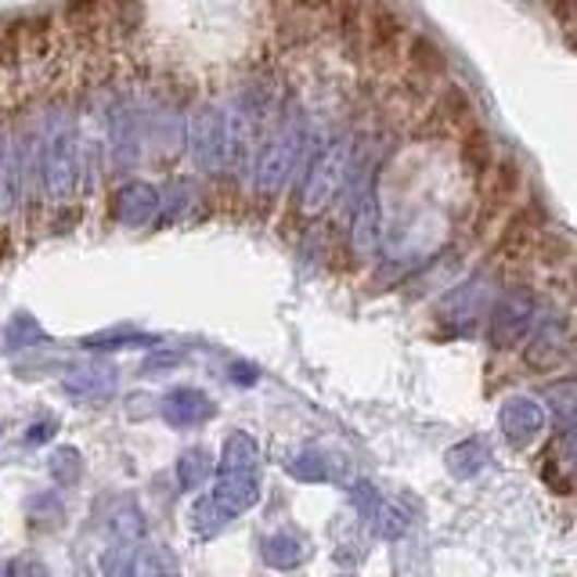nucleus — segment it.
<instances>
[{
  "label": "nucleus",
  "instance_id": "2eb2a0df",
  "mask_svg": "<svg viewBox=\"0 0 577 577\" xmlns=\"http://www.w3.org/2000/svg\"><path fill=\"white\" fill-rule=\"evenodd\" d=\"M134 577H181V563H178V556H173L167 545L152 541V545H145L137 552Z\"/></svg>",
  "mask_w": 577,
  "mask_h": 577
},
{
  "label": "nucleus",
  "instance_id": "6ab92c4d",
  "mask_svg": "<svg viewBox=\"0 0 577 577\" xmlns=\"http://www.w3.org/2000/svg\"><path fill=\"white\" fill-rule=\"evenodd\" d=\"M47 469H51L55 484L69 488V484H76L80 473H84V458H80L76 447H62V452L51 455V466H47Z\"/></svg>",
  "mask_w": 577,
  "mask_h": 577
},
{
  "label": "nucleus",
  "instance_id": "aec40b11",
  "mask_svg": "<svg viewBox=\"0 0 577 577\" xmlns=\"http://www.w3.org/2000/svg\"><path fill=\"white\" fill-rule=\"evenodd\" d=\"M101 570H105V577H134V552H131V545H109L101 552Z\"/></svg>",
  "mask_w": 577,
  "mask_h": 577
},
{
  "label": "nucleus",
  "instance_id": "5701e85b",
  "mask_svg": "<svg viewBox=\"0 0 577 577\" xmlns=\"http://www.w3.org/2000/svg\"><path fill=\"white\" fill-rule=\"evenodd\" d=\"M380 488H372L369 480H358L354 488H350V505L364 516V520H372V513L380 509Z\"/></svg>",
  "mask_w": 577,
  "mask_h": 577
},
{
  "label": "nucleus",
  "instance_id": "dca6fc26",
  "mask_svg": "<svg viewBox=\"0 0 577 577\" xmlns=\"http://www.w3.org/2000/svg\"><path fill=\"white\" fill-rule=\"evenodd\" d=\"M214 473V455L206 447H188L178 458V484L181 491H195L206 484V477Z\"/></svg>",
  "mask_w": 577,
  "mask_h": 577
},
{
  "label": "nucleus",
  "instance_id": "423d86ee",
  "mask_svg": "<svg viewBox=\"0 0 577 577\" xmlns=\"http://www.w3.org/2000/svg\"><path fill=\"white\" fill-rule=\"evenodd\" d=\"M534 317H538L534 292L524 289V286L509 289L491 311V344L498 350L524 344V339L531 336V328H534Z\"/></svg>",
  "mask_w": 577,
  "mask_h": 577
},
{
  "label": "nucleus",
  "instance_id": "1a4fd4ad",
  "mask_svg": "<svg viewBox=\"0 0 577 577\" xmlns=\"http://www.w3.org/2000/svg\"><path fill=\"white\" fill-rule=\"evenodd\" d=\"M62 390L80 400H105L116 390V369L109 361H76L62 372Z\"/></svg>",
  "mask_w": 577,
  "mask_h": 577
},
{
  "label": "nucleus",
  "instance_id": "0eeeda50",
  "mask_svg": "<svg viewBox=\"0 0 577 577\" xmlns=\"http://www.w3.org/2000/svg\"><path fill=\"white\" fill-rule=\"evenodd\" d=\"M498 426H502V437L513 447H527L545 430V408L534 397H509L498 411Z\"/></svg>",
  "mask_w": 577,
  "mask_h": 577
},
{
  "label": "nucleus",
  "instance_id": "a211bd4d",
  "mask_svg": "<svg viewBox=\"0 0 577 577\" xmlns=\"http://www.w3.org/2000/svg\"><path fill=\"white\" fill-rule=\"evenodd\" d=\"M372 534L375 538H383V541H394V538H400L408 531V516L397 509V505H386V502H380V509L372 513Z\"/></svg>",
  "mask_w": 577,
  "mask_h": 577
},
{
  "label": "nucleus",
  "instance_id": "9d476101",
  "mask_svg": "<svg viewBox=\"0 0 577 577\" xmlns=\"http://www.w3.org/2000/svg\"><path fill=\"white\" fill-rule=\"evenodd\" d=\"M163 206V195L156 184L148 181H127L120 192H116V203H112V214L127 228H145V224L156 220Z\"/></svg>",
  "mask_w": 577,
  "mask_h": 577
},
{
  "label": "nucleus",
  "instance_id": "f257e3e1",
  "mask_svg": "<svg viewBox=\"0 0 577 577\" xmlns=\"http://www.w3.org/2000/svg\"><path fill=\"white\" fill-rule=\"evenodd\" d=\"M217 484L206 498L195 502V527L206 534L220 531L224 524H231L235 516L253 509L261 498V447L250 433L235 430L224 441V455L214 466Z\"/></svg>",
  "mask_w": 577,
  "mask_h": 577
},
{
  "label": "nucleus",
  "instance_id": "a878e982",
  "mask_svg": "<svg viewBox=\"0 0 577 577\" xmlns=\"http://www.w3.org/2000/svg\"><path fill=\"white\" fill-rule=\"evenodd\" d=\"M462 156H469V163H473V167H488V137L484 134H473V137L466 141Z\"/></svg>",
  "mask_w": 577,
  "mask_h": 577
},
{
  "label": "nucleus",
  "instance_id": "ddd939ff",
  "mask_svg": "<svg viewBox=\"0 0 577 577\" xmlns=\"http://www.w3.org/2000/svg\"><path fill=\"white\" fill-rule=\"evenodd\" d=\"M261 556L267 567H278V570H292V567H303L311 556V545L303 534H292V531H275L261 541Z\"/></svg>",
  "mask_w": 577,
  "mask_h": 577
},
{
  "label": "nucleus",
  "instance_id": "f3484780",
  "mask_svg": "<svg viewBox=\"0 0 577 577\" xmlns=\"http://www.w3.org/2000/svg\"><path fill=\"white\" fill-rule=\"evenodd\" d=\"M289 469V477H297V480H333L336 477V458H328L325 452H303L297 455L292 462L286 466Z\"/></svg>",
  "mask_w": 577,
  "mask_h": 577
},
{
  "label": "nucleus",
  "instance_id": "393cba45",
  "mask_svg": "<svg viewBox=\"0 0 577 577\" xmlns=\"http://www.w3.org/2000/svg\"><path fill=\"white\" fill-rule=\"evenodd\" d=\"M4 577H51V574H47L44 563L29 560V556H19V560H11L4 567Z\"/></svg>",
  "mask_w": 577,
  "mask_h": 577
},
{
  "label": "nucleus",
  "instance_id": "b1692460",
  "mask_svg": "<svg viewBox=\"0 0 577 577\" xmlns=\"http://www.w3.org/2000/svg\"><path fill=\"white\" fill-rule=\"evenodd\" d=\"M137 344H152L148 336L137 333H112V336H94L87 339V350H105V347H137Z\"/></svg>",
  "mask_w": 577,
  "mask_h": 577
},
{
  "label": "nucleus",
  "instance_id": "20e7f679",
  "mask_svg": "<svg viewBox=\"0 0 577 577\" xmlns=\"http://www.w3.org/2000/svg\"><path fill=\"white\" fill-rule=\"evenodd\" d=\"M350 178V141H333L322 156L311 163L308 178L300 188V209L308 217H317L322 209L333 206V199L344 192Z\"/></svg>",
  "mask_w": 577,
  "mask_h": 577
},
{
  "label": "nucleus",
  "instance_id": "bb28decb",
  "mask_svg": "<svg viewBox=\"0 0 577 577\" xmlns=\"http://www.w3.org/2000/svg\"><path fill=\"white\" fill-rule=\"evenodd\" d=\"M55 433V422H37V426H29V433H26V441L29 444H44L47 437Z\"/></svg>",
  "mask_w": 577,
  "mask_h": 577
},
{
  "label": "nucleus",
  "instance_id": "f03ea898",
  "mask_svg": "<svg viewBox=\"0 0 577 577\" xmlns=\"http://www.w3.org/2000/svg\"><path fill=\"white\" fill-rule=\"evenodd\" d=\"M40 178L51 203H69L80 181V134L73 116H51L40 145Z\"/></svg>",
  "mask_w": 577,
  "mask_h": 577
},
{
  "label": "nucleus",
  "instance_id": "6e6552de",
  "mask_svg": "<svg viewBox=\"0 0 577 577\" xmlns=\"http://www.w3.org/2000/svg\"><path fill=\"white\" fill-rule=\"evenodd\" d=\"M350 250H354L361 261L380 250V203H375V192L369 178L361 181L354 209H350Z\"/></svg>",
  "mask_w": 577,
  "mask_h": 577
},
{
  "label": "nucleus",
  "instance_id": "9b49d317",
  "mask_svg": "<svg viewBox=\"0 0 577 577\" xmlns=\"http://www.w3.org/2000/svg\"><path fill=\"white\" fill-rule=\"evenodd\" d=\"M214 416H217V405L203 390H195V386H178V390H170L163 397V419H167L173 430L199 426V422H206Z\"/></svg>",
  "mask_w": 577,
  "mask_h": 577
},
{
  "label": "nucleus",
  "instance_id": "4468645a",
  "mask_svg": "<svg viewBox=\"0 0 577 577\" xmlns=\"http://www.w3.org/2000/svg\"><path fill=\"white\" fill-rule=\"evenodd\" d=\"M488 462H491V447H488V441H480V437L458 441L455 447H447V455H444L447 473L458 477V480L477 477L480 469H488Z\"/></svg>",
  "mask_w": 577,
  "mask_h": 577
},
{
  "label": "nucleus",
  "instance_id": "cd10ccee",
  "mask_svg": "<svg viewBox=\"0 0 577 577\" xmlns=\"http://www.w3.org/2000/svg\"><path fill=\"white\" fill-rule=\"evenodd\" d=\"M239 380V383H256V372H253V364H231V383Z\"/></svg>",
  "mask_w": 577,
  "mask_h": 577
},
{
  "label": "nucleus",
  "instance_id": "39448f33",
  "mask_svg": "<svg viewBox=\"0 0 577 577\" xmlns=\"http://www.w3.org/2000/svg\"><path fill=\"white\" fill-rule=\"evenodd\" d=\"M300 141H303L300 127L286 123V127H281V131L261 148V156H256V170H253V173H256V192H261V199H275L281 188H286L292 167H297Z\"/></svg>",
  "mask_w": 577,
  "mask_h": 577
},
{
  "label": "nucleus",
  "instance_id": "f8f14e48",
  "mask_svg": "<svg viewBox=\"0 0 577 577\" xmlns=\"http://www.w3.org/2000/svg\"><path fill=\"white\" fill-rule=\"evenodd\" d=\"M567 354H570V325L563 317H545L531 336V344H527V361L534 369H556Z\"/></svg>",
  "mask_w": 577,
  "mask_h": 577
},
{
  "label": "nucleus",
  "instance_id": "7ed1b4c3",
  "mask_svg": "<svg viewBox=\"0 0 577 577\" xmlns=\"http://www.w3.org/2000/svg\"><path fill=\"white\" fill-rule=\"evenodd\" d=\"M188 148H192V159L206 173H220L231 163H239V148H235L228 116L220 109H209V105L188 116Z\"/></svg>",
  "mask_w": 577,
  "mask_h": 577
},
{
  "label": "nucleus",
  "instance_id": "4be33fe9",
  "mask_svg": "<svg viewBox=\"0 0 577 577\" xmlns=\"http://www.w3.org/2000/svg\"><path fill=\"white\" fill-rule=\"evenodd\" d=\"M4 336H8V344H11V347H29L33 339H44L40 325L33 322L29 314H15V317H11V325H8V333H4Z\"/></svg>",
  "mask_w": 577,
  "mask_h": 577
},
{
  "label": "nucleus",
  "instance_id": "412c9836",
  "mask_svg": "<svg viewBox=\"0 0 577 577\" xmlns=\"http://www.w3.org/2000/svg\"><path fill=\"white\" fill-rule=\"evenodd\" d=\"M549 400H552V408L560 411V419H563V433H567V430L574 426V380H560V383H552Z\"/></svg>",
  "mask_w": 577,
  "mask_h": 577
},
{
  "label": "nucleus",
  "instance_id": "c85d7f7f",
  "mask_svg": "<svg viewBox=\"0 0 577 577\" xmlns=\"http://www.w3.org/2000/svg\"><path fill=\"white\" fill-rule=\"evenodd\" d=\"M0 577H4V563H0Z\"/></svg>",
  "mask_w": 577,
  "mask_h": 577
}]
</instances>
